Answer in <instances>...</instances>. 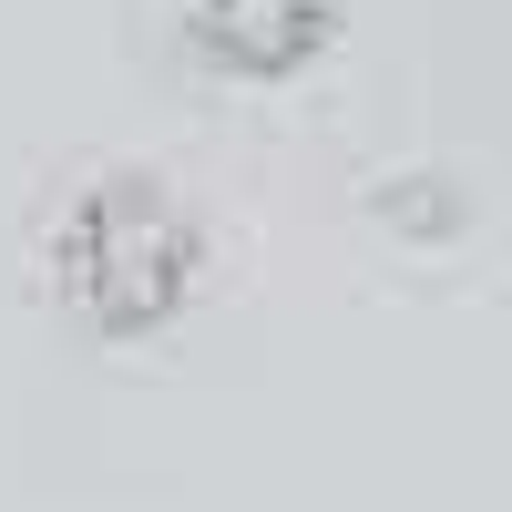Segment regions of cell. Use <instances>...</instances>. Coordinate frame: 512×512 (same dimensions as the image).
I'll use <instances>...</instances> for the list:
<instances>
[{
  "label": "cell",
  "instance_id": "6da1fadb",
  "mask_svg": "<svg viewBox=\"0 0 512 512\" xmlns=\"http://www.w3.org/2000/svg\"><path fill=\"white\" fill-rule=\"evenodd\" d=\"M205 236L164 175H93L52 216V297L93 338H154L185 318Z\"/></svg>",
  "mask_w": 512,
  "mask_h": 512
},
{
  "label": "cell",
  "instance_id": "7a4b0ae2",
  "mask_svg": "<svg viewBox=\"0 0 512 512\" xmlns=\"http://www.w3.org/2000/svg\"><path fill=\"white\" fill-rule=\"evenodd\" d=\"M185 31L216 72L277 82L318 52V0H185Z\"/></svg>",
  "mask_w": 512,
  "mask_h": 512
}]
</instances>
